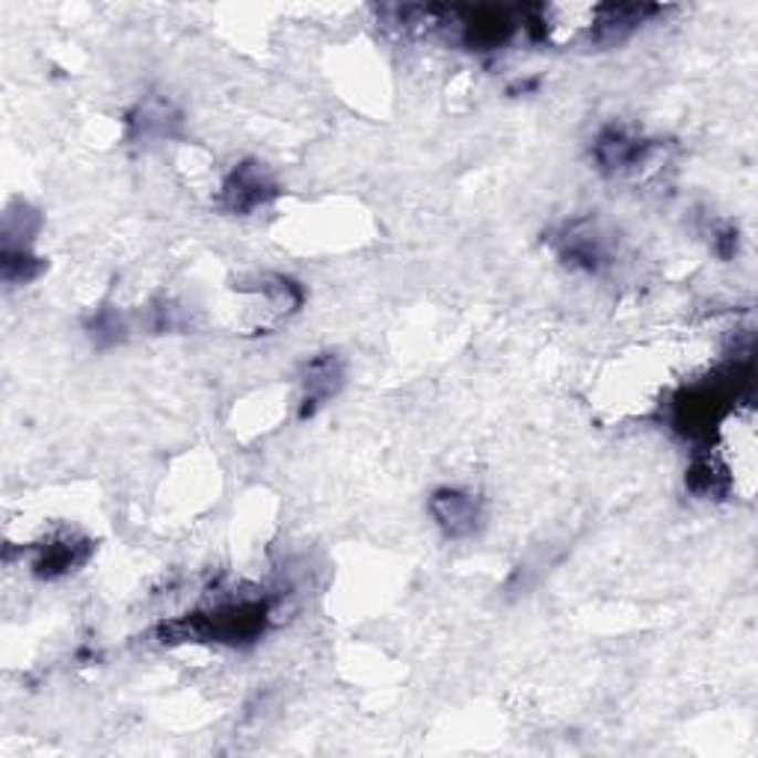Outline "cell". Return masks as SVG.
Returning <instances> with one entry per match:
<instances>
[{"instance_id": "cell-4", "label": "cell", "mask_w": 758, "mask_h": 758, "mask_svg": "<svg viewBox=\"0 0 758 758\" xmlns=\"http://www.w3.org/2000/svg\"><path fill=\"white\" fill-rule=\"evenodd\" d=\"M86 557H90V543H77V539H56V543H51L48 548H42V557L36 560V569L39 575H48V578H54V575H63V572H72L74 566L84 564Z\"/></svg>"}, {"instance_id": "cell-5", "label": "cell", "mask_w": 758, "mask_h": 758, "mask_svg": "<svg viewBox=\"0 0 758 758\" xmlns=\"http://www.w3.org/2000/svg\"><path fill=\"white\" fill-rule=\"evenodd\" d=\"M338 382H341V370H338V361L333 356L312 361L306 370V400H303L306 407H303V415L312 412L320 400L329 398L338 389Z\"/></svg>"}, {"instance_id": "cell-1", "label": "cell", "mask_w": 758, "mask_h": 758, "mask_svg": "<svg viewBox=\"0 0 758 758\" xmlns=\"http://www.w3.org/2000/svg\"><path fill=\"white\" fill-rule=\"evenodd\" d=\"M430 513L448 537H469L477 527V518H481L474 495L460 489L435 492L433 501H430Z\"/></svg>"}, {"instance_id": "cell-2", "label": "cell", "mask_w": 758, "mask_h": 758, "mask_svg": "<svg viewBox=\"0 0 758 758\" xmlns=\"http://www.w3.org/2000/svg\"><path fill=\"white\" fill-rule=\"evenodd\" d=\"M276 193V187L267 178V172L255 164H246V167H238L232 172V178L225 181V204L232 211H255L261 204H267Z\"/></svg>"}, {"instance_id": "cell-3", "label": "cell", "mask_w": 758, "mask_h": 758, "mask_svg": "<svg viewBox=\"0 0 758 758\" xmlns=\"http://www.w3.org/2000/svg\"><path fill=\"white\" fill-rule=\"evenodd\" d=\"M646 155V146L640 139L622 134V130L611 128L604 130L596 143V158L604 169H629L638 167L640 160Z\"/></svg>"}]
</instances>
